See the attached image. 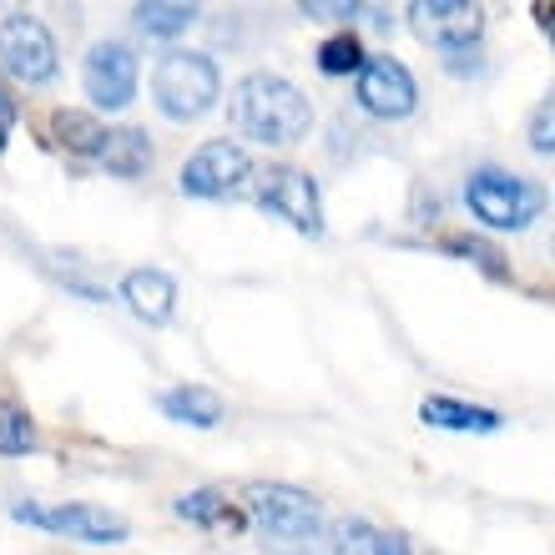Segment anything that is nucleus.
<instances>
[{"instance_id": "1", "label": "nucleus", "mask_w": 555, "mask_h": 555, "mask_svg": "<svg viewBox=\"0 0 555 555\" xmlns=\"http://www.w3.org/2000/svg\"><path fill=\"white\" fill-rule=\"evenodd\" d=\"M228 121L237 137H248L258 146H293L313 132V106L288 76L253 72L228 96Z\"/></svg>"}, {"instance_id": "2", "label": "nucleus", "mask_w": 555, "mask_h": 555, "mask_svg": "<svg viewBox=\"0 0 555 555\" xmlns=\"http://www.w3.org/2000/svg\"><path fill=\"white\" fill-rule=\"evenodd\" d=\"M243 511H248V520L263 530V541L278 555H313L323 545V535H328V526H334L308 490L283 480H253L243 490Z\"/></svg>"}, {"instance_id": "3", "label": "nucleus", "mask_w": 555, "mask_h": 555, "mask_svg": "<svg viewBox=\"0 0 555 555\" xmlns=\"http://www.w3.org/2000/svg\"><path fill=\"white\" fill-rule=\"evenodd\" d=\"M465 207L490 233H526L530 222L541 218L545 192L530 177H515L505 167H475L465 177Z\"/></svg>"}, {"instance_id": "4", "label": "nucleus", "mask_w": 555, "mask_h": 555, "mask_svg": "<svg viewBox=\"0 0 555 555\" xmlns=\"http://www.w3.org/2000/svg\"><path fill=\"white\" fill-rule=\"evenodd\" d=\"M222 96V72L218 61L203 51H167L152 66V102L162 117L172 121H197L207 117Z\"/></svg>"}, {"instance_id": "5", "label": "nucleus", "mask_w": 555, "mask_h": 555, "mask_svg": "<svg viewBox=\"0 0 555 555\" xmlns=\"http://www.w3.org/2000/svg\"><path fill=\"white\" fill-rule=\"evenodd\" d=\"M56 36L46 30V21L26 11H11L0 21V72L21 81V87H46L56 81Z\"/></svg>"}, {"instance_id": "6", "label": "nucleus", "mask_w": 555, "mask_h": 555, "mask_svg": "<svg viewBox=\"0 0 555 555\" xmlns=\"http://www.w3.org/2000/svg\"><path fill=\"white\" fill-rule=\"evenodd\" d=\"M410 30L429 51H439V56L450 61V56H465V51H480L485 11L480 5H465V0H414Z\"/></svg>"}, {"instance_id": "7", "label": "nucleus", "mask_w": 555, "mask_h": 555, "mask_svg": "<svg viewBox=\"0 0 555 555\" xmlns=\"http://www.w3.org/2000/svg\"><path fill=\"white\" fill-rule=\"evenodd\" d=\"M15 520L36 530H51V535H66V541H87V545H121L132 535V526L121 520L117 511L106 505H87V500H72V505H15Z\"/></svg>"}, {"instance_id": "8", "label": "nucleus", "mask_w": 555, "mask_h": 555, "mask_svg": "<svg viewBox=\"0 0 555 555\" xmlns=\"http://www.w3.org/2000/svg\"><path fill=\"white\" fill-rule=\"evenodd\" d=\"M253 157L248 146L237 142H203L182 162V177H177V188L188 192V197H237V192H248L253 182Z\"/></svg>"}, {"instance_id": "9", "label": "nucleus", "mask_w": 555, "mask_h": 555, "mask_svg": "<svg viewBox=\"0 0 555 555\" xmlns=\"http://www.w3.org/2000/svg\"><path fill=\"white\" fill-rule=\"evenodd\" d=\"M353 102L364 106L369 117H379V121H404L414 106H420L414 72L399 56L379 51V56L364 61V72L353 76Z\"/></svg>"}, {"instance_id": "10", "label": "nucleus", "mask_w": 555, "mask_h": 555, "mask_svg": "<svg viewBox=\"0 0 555 555\" xmlns=\"http://www.w3.org/2000/svg\"><path fill=\"white\" fill-rule=\"evenodd\" d=\"M137 51L127 41H96L81 61V87L102 112H121L137 96Z\"/></svg>"}, {"instance_id": "11", "label": "nucleus", "mask_w": 555, "mask_h": 555, "mask_svg": "<svg viewBox=\"0 0 555 555\" xmlns=\"http://www.w3.org/2000/svg\"><path fill=\"white\" fill-rule=\"evenodd\" d=\"M258 203L283 218L288 228H298L304 237H319L323 233V197H319V182L298 167H273L258 188Z\"/></svg>"}, {"instance_id": "12", "label": "nucleus", "mask_w": 555, "mask_h": 555, "mask_svg": "<svg viewBox=\"0 0 555 555\" xmlns=\"http://www.w3.org/2000/svg\"><path fill=\"white\" fill-rule=\"evenodd\" d=\"M313 555H414V545L404 535H389V530L349 515V520L328 526V535H323V545Z\"/></svg>"}, {"instance_id": "13", "label": "nucleus", "mask_w": 555, "mask_h": 555, "mask_svg": "<svg viewBox=\"0 0 555 555\" xmlns=\"http://www.w3.org/2000/svg\"><path fill=\"white\" fill-rule=\"evenodd\" d=\"M121 298L142 323H167L177 313V283L162 268H132L121 278Z\"/></svg>"}, {"instance_id": "14", "label": "nucleus", "mask_w": 555, "mask_h": 555, "mask_svg": "<svg viewBox=\"0 0 555 555\" xmlns=\"http://www.w3.org/2000/svg\"><path fill=\"white\" fill-rule=\"evenodd\" d=\"M420 420L429 429H450V435H495L505 424V414L485 410V404H465V399H450V395H429L420 404Z\"/></svg>"}, {"instance_id": "15", "label": "nucleus", "mask_w": 555, "mask_h": 555, "mask_svg": "<svg viewBox=\"0 0 555 555\" xmlns=\"http://www.w3.org/2000/svg\"><path fill=\"white\" fill-rule=\"evenodd\" d=\"M162 414L177 424H192V429H218L228 404H222L218 389H207V384H177V389H162L157 395Z\"/></svg>"}, {"instance_id": "16", "label": "nucleus", "mask_w": 555, "mask_h": 555, "mask_svg": "<svg viewBox=\"0 0 555 555\" xmlns=\"http://www.w3.org/2000/svg\"><path fill=\"white\" fill-rule=\"evenodd\" d=\"M51 137H56L61 152H72V157H87V162H102L106 152V127L91 112H76V106H56L51 112Z\"/></svg>"}, {"instance_id": "17", "label": "nucleus", "mask_w": 555, "mask_h": 555, "mask_svg": "<svg viewBox=\"0 0 555 555\" xmlns=\"http://www.w3.org/2000/svg\"><path fill=\"white\" fill-rule=\"evenodd\" d=\"M102 172L106 177H127V182L152 172V142H146L142 127H117V132L106 137Z\"/></svg>"}, {"instance_id": "18", "label": "nucleus", "mask_w": 555, "mask_h": 555, "mask_svg": "<svg viewBox=\"0 0 555 555\" xmlns=\"http://www.w3.org/2000/svg\"><path fill=\"white\" fill-rule=\"evenodd\" d=\"M132 21L146 41H172V36H182V30L197 21V5H182V0H142L132 11Z\"/></svg>"}, {"instance_id": "19", "label": "nucleus", "mask_w": 555, "mask_h": 555, "mask_svg": "<svg viewBox=\"0 0 555 555\" xmlns=\"http://www.w3.org/2000/svg\"><path fill=\"white\" fill-rule=\"evenodd\" d=\"M313 61H319L323 76H359L364 72V61H369V51L353 30H338V36H328V41L319 46V56Z\"/></svg>"}, {"instance_id": "20", "label": "nucleus", "mask_w": 555, "mask_h": 555, "mask_svg": "<svg viewBox=\"0 0 555 555\" xmlns=\"http://www.w3.org/2000/svg\"><path fill=\"white\" fill-rule=\"evenodd\" d=\"M172 515L177 520H188V526H222V520H233L228 515V495L222 490H188V495L172 500Z\"/></svg>"}, {"instance_id": "21", "label": "nucleus", "mask_w": 555, "mask_h": 555, "mask_svg": "<svg viewBox=\"0 0 555 555\" xmlns=\"http://www.w3.org/2000/svg\"><path fill=\"white\" fill-rule=\"evenodd\" d=\"M41 444L36 439V420H30L21 404H11V399H0V454H30Z\"/></svg>"}, {"instance_id": "22", "label": "nucleus", "mask_w": 555, "mask_h": 555, "mask_svg": "<svg viewBox=\"0 0 555 555\" xmlns=\"http://www.w3.org/2000/svg\"><path fill=\"white\" fill-rule=\"evenodd\" d=\"M439 248H444V253H454V258H465V263H475V268H480V273L500 278V283L511 278V268L500 263V248H490V243H485V237H475V233H450V237H444V243H439Z\"/></svg>"}, {"instance_id": "23", "label": "nucleus", "mask_w": 555, "mask_h": 555, "mask_svg": "<svg viewBox=\"0 0 555 555\" xmlns=\"http://www.w3.org/2000/svg\"><path fill=\"white\" fill-rule=\"evenodd\" d=\"M526 142L535 157H555V87L535 112H530V127H526Z\"/></svg>"}, {"instance_id": "24", "label": "nucleus", "mask_w": 555, "mask_h": 555, "mask_svg": "<svg viewBox=\"0 0 555 555\" xmlns=\"http://www.w3.org/2000/svg\"><path fill=\"white\" fill-rule=\"evenodd\" d=\"M298 15H308V21H344L349 26L353 15H369V5H359V0H349V5L344 0H304Z\"/></svg>"}, {"instance_id": "25", "label": "nucleus", "mask_w": 555, "mask_h": 555, "mask_svg": "<svg viewBox=\"0 0 555 555\" xmlns=\"http://www.w3.org/2000/svg\"><path fill=\"white\" fill-rule=\"evenodd\" d=\"M11 132H15V102H11V91L0 87V152H5Z\"/></svg>"}, {"instance_id": "26", "label": "nucleus", "mask_w": 555, "mask_h": 555, "mask_svg": "<svg viewBox=\"0 0 555 555\" xmlns=\"http://www.w3.org/2000/svg\"><path fill=\"white\" fill-rule=\"evenodd\" d=\"M535 21H541V30L551 36V46H555V0H541V5H535Z\"/></svg>"}]
</instances>
